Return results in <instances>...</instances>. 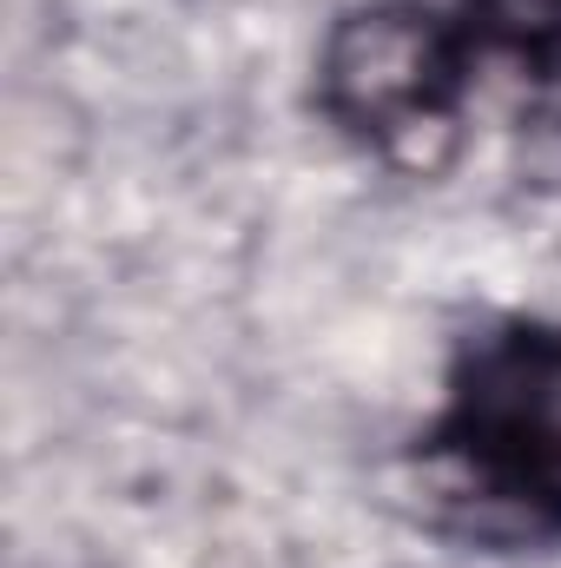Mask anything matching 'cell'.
I'll list each match as a JSON object with an SVG mask.
<instances>
[{
  "label": "cell",
  "mask_w": 561,
  "mask_h": 568,
  "mask_svg": "<svg viewBox=\"0 0 561 568\" xmlns=\"http://www.w3.org/2000/svg\"><path fill=\"white\" fill-rule=\"evenodd\" d=\"M422 469L482 536H561V324L496 317L456 344Z\"/></svg>",
  "instance_id": "6da1fadb"
},
{
  "label": "cell",
  "mask_w": 561,
  "mask_h": 568,
  "mask_svg": "<svg viewBox=\"0 0 561 568\" xmlns=\"http://www.w3.org/2000/svg\"><path fill=\"white\" fill-rule=\"evenodd\" d=\"M476 47L456 13L417 0H377L330 27L317 60V100L350 140L417 152L456 126L476 73Z\"/></svg>",
  "instance_id": "7a4b0ae2"
},
{
  "label": "cell",
  "mask_w": 561,
  "mask_h": 568,
  "mask_svg": "<svg viewBox=\"0 0 561 568\" xmlns=\"http://www.w3.org/2000/svg\"><path fill=\"white\" fill-rule=\"evenodd\" d=\"M482 60H509L529 87H561V0H456Z\"/></svg>",
  "instance_id": "3957f363"
}]
</instances>
